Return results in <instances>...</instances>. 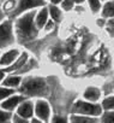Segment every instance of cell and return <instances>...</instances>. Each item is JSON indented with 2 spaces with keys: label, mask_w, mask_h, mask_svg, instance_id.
I'll use <instances>...</instances> for the list:
<instances>
[{
  "label": "cell",
  "mask_w": 114,
  "mask_h": 123,
  "mask_svg": "<svg viewBox=\"0 0 114 123\" xmlns=\"http://www.w3.org/2000/svg\"><path fill=\"white\" fill-rule=\"evenodd\" d=\"M35 112H36V116L38 118H41L42 121H47V118L49 117V113H50V110H49V105L44 101V100H38L35 105Z\"/></svg>",
  "instance_id": "6"
},
{
  "label": "cell",
  "mask_w": 114,
  "mask_h": 123,
  "mask_svg": "<svg viewBox=\"0 0 114 123\" xmlns=\"http://www.w3.org/2000/svg\"><path fill=\"white\" fill-rule=\"evenodd\" d=\"M23 100V98L22 97H19V95H17V97H12V98H10V99H7L6 101H4L3 104H1V107L3 109H5L6 111L9 110H13L21 101Z\"/></svg>",
  "instance_id": "11"
},
{
  "label": "cell",
  "mask_w": 114,
  "mask_h": 123,
  "mask_svg": "<svg viewBox=\"0 0 114 123\" xmlns=\"http://www.w3.org/2000/svg\"><path fill=\"white\" fill-rule=\"evenodd\" d=\"M104 122H114V112H108L103 116Z\"/></svg>",
  "instance_id": "22"
},
{
  "label": "cell",
  "mask_w": 114,
  "mask_h": 123,
  "mask_svg": "<svg viewBox=\"0 0 114 123\" xmlns=\"http://www.w3.org/2000/svg\"><path fill=\"white\" fill-rule=\"evenodd\" d=\"M21 83V77L18 76H10L4 81V85L7 87H17Z\"/></svg>",
  "instance_id": "13"
},
{
  "label": "cell",
  "mask_w": 114,
  "mask_h": 123,
  "mask_svg": "<svg viewBox=\"0 0 114 123\" xmlns=\"http://www.w3.org/2000/svg\"><path fill=\"white\" fill-rule=\"evenodd\" d=\"M72 6H73V0H64V3H63V7H64V10L69 11V10L72 9Z\"/></svg>",
  "instance_id": "20"
},
{
  "label": "cell",
  "mask_w": 114,
  "mask_h": 123,
  "mask_svg": "<svg viewBox=\"0 0 114 123\" xmlns=\"http://www.w3.org/2000/svg\"><path fill=\"white\" fill-rule=\"evenodd\" d=\"M47 21H48V10L44 7V9H42V10L38 12V15L36 16L35 24H36L37 28H43V27L46 25Z\"/></svg>",
  "instance_id": "10"
},
{
  "label": "cell",
  "mask_w": 114,
  "mask_h": 123,
  "mask_svg": "<svg viewBox=\"0 0 114 123\" xmlns=\"http://www.w3.org/2000/svg\"><path fill=\"white\" fill-rule=\"evenodd\" d=\"M84 97L89 100H97L98 97H100V91L97 88H94V87H89L85 93H84Z\"/></svg>",
  "instance_id": "12"
},
{
  "label": "cell",
  "mask_w": 114,
  "mask_h": 123,
  "mask_svg": "<svg viewBox=\"0 0 114 123\" xmlns=\"http://www.w3.org/2000/svg\"><path fill=\"white\" fill-rule=\"evenodd\" d=\"M46 82L43 79L34 77L24 82L21 91L27 95H42L46 93Z\"/></svg>",
  "instance_id": "2"
},
{
  "label": "cell",
  "mask_w": 114,
  "mask_h": 123,
  "mask_svg": "<svg viewBox=\"0 0 114 123\" xmlns=\"http://www.w3.org/2000/svg\"><path fill=\"white\" fill-rule=\"evenodd\" d=\"M73 111L84 113V115H91V116H97L101 113V107L98 105L84 103V101H77L73 105Z\"/></svg>",
  "instance_id": "4"
},
{
  "label": "cell",
  "mask_w": 114,
  "mask_h": 123,
  "mask_svg": "<svg viewBox=\"0 0 114 123\" xmlns=\"http://www.w3.org/2000/svg\"><path fill=\"white\" fill-rule=\"evenodd\" d=\"M13 42L12 24L10 21H6L0 24V48H4Z\"/></svg>",
  "instance_id": "3"
},
{
  "label": "cell",
  "mask_w": 114,
  "mask_h": 123,
  "mask_svg": "<svg viewBox=\"0 0 114 123\" xmlns=\"http://www.w3.org/2000/svg\"><path fill=\"white\" fill-rule=\"evenodd\" d=\"M13 93V89H9V88H4V87H0V100L7 98L9 95H11Z\"/></svg>",
  "instance_id": "16"
},
{
  "label": "cell",
  "mask_w": 114,
  "mask_h": 123,
  "mask_svg": "<svg viewBox=\"0 0 114 123\" xmlns=\"http://www.w3.org/2000/svg\"><path fill=\"white\" fill-rule=\"evenodd\" d=\"M4 76H5V71L4 70H0V80H3Z\"/></svg>",
  "instance_id": "26"
},
{
  "label": "cell",
  "mask_w": 114,
  "mask_h": 123,
  "mask_svg": "<svg viewBox=\"0 0 114 123\" xmlns=\"http://www.w3.org/2000/svg\"><path fill=\"white\" fill-rule=\"evenodd\" d=\"M63 0H52V3L53 4H58V3H61Z\"/></svg>",
  "instance_id": "27"
},
{
  "label": "cell",
  "mask_w": 114,
  "mask_h": 123,
  "mask_svg": "<svg viewBox=\"0 0 114 123\" xmlns=\"http://www.w3.org/2000/svg\"><path fill=\"white\" fill-rule=\"evenodd\" d=\"M44 4V0H19L18 3V6L13 10V13L12 16H17L27 10H30V9H34V7H37V6H42Z\"/></svg>",
  "instance_id": "5"
},
{
  "label": "cell",
  "mask_w": 114,
  "mask_h": 123,
  "mask_svg": "<svg viewBox=\"0 0 114 123\" xmlns=\"http://www.w3.org/2000/svg\"><path fill=\"white\" fill-rule=\"evenodd\" d=\"M15 7H16V1L15 0H7V1L4 4V11H6V12L13 10Z\"/></svg>",
  "instance_id": "17"
},
{
  "label": "cell",
  "mask_w": 114,
  "mask_h": 123,
  "mask_svg": "<svg viewBox=\"0 0 114 123\" xmlns=\"http://www.w3.org/2000/svg\"><path fill=\"white\" fill-rule=\"evenodd\" d=\"M103 107L104 109H114V98L106 99L103 101Z\"/></svg>",
  "instance_id": "19"
},
{
  "label": "cell",
  "mask_w": 114,
  "mask_h": 123,
  "mask_svg": "<svg viewBox=\"0 0 114 123\" xmlns=\"http://www.w3.org/2000/svg\"><path fill=\"white\" fill-rule=\"evenodd\" d=\"M75 3H83V0H73Z\"/></svg>",
  "instance_id": "28"
},
{
  "label": "cell",
  "mask_w": 114,
  "mask_h": 123,
  "mask_svg": "<svg viewBox=\"0 0 114 123\" xmlns=\"http://www.w3.org/2000/svg\"><path fill=\"white\" fill-rule=\"evenodd\" d=\"M49 11H50V16H52V18H53L55 22L60 21V18H61V13H60V10H59L58 7H55V6H50Z\"/></svg>",
  "instance_id": "15"
},
{
  "label": "cell",
  "mask_w": 114,
  "mask_h": 123,
  "mask_svg": "<svg viewBox=\"0 0 114 123\" xmlns=\"http://www.w3.org/2000/svg\"><path fill=\"white\" fill-rule=\"evenodd\" d=\"M34 17H35V13L34 12H28L27 15L22 16L17 21V23H16L17 36H18V39L22 42L29 41V40L34 39L36 36V34H37Z\"/></svg>",
  "instance_id": "1"
},
{
  "label": "cell",
  "mask_w": 114,
  "mask_h": 123,
  "mask_svg": "<svg viewBox=\"0 0 114 123\" xmlns=\"http://www.w3.org/2000/svg\"><path fill=\"white\" fill-rule=\"evenodd\" d=\"M10 113L7 111H3V110H0V123H3V122H7L10 119Z\"/></svg>",
  "instance_id": "18"
},
{
  "label": "cell",
  "mask_w": 114,
  "mask_h": 123,
  "mask_svg": "<svg viewBox=\"0 0 114 123\" xmlns=\"http://www.w3.org/2000/svg\"><path fill=\"white\" fill-rule=\"evenodd\" d=\"M34 113V106L31 101H24L18 107V115L23 118H29Z\"/></svg>",
  "instance_id": "7"
},
{
  "label": "cell",
  "mask_w": 114,
  "mask_h": 123,
  "mask_svg": "<svg viewBox=\"0 0 114 123\" xmlns=\"http://www.w3.org/2000/svg\"><path fill=\"white\" fill-rule=\"evenodd\" d=\"M22 118H23V117H21V116L18 115V116L15 117L13 121H15V122H22V123H25V122H27V118H24V119H22Z\"/></svg>",
  "instance_id": "25"
},
{
  "label": "cell",
  "mask_w": 114,
  "mask_h": 123,
  "mask_svg": "<svg viewBox=\"0 0 114 123\" xmlns=\"http://www.w3.org/2000/svg\"><path fill=\"white\" fill-rule=\"evenodd\" d=\"M103 16L113 17L114 16V3H107L103 7Z\"/></svg>",
  "instance_id": "14"
},
{
  "label": "cell",
  "mask_w": 114,
  "mask_h": 123,
  "mask_svg": "<svg viewBox=\"0 0 114 123\" xmlns=\"http://www.w3.org/2000/svg\"><path fill=\"white\" fill-rule=\"evenodd\" d=\"M27 59H28V55H27V53H23L18 59H17V62H13V63L11 64V65H9V68L6 69V71H9V73H12V71H16V70H19V69H22V67L25 64V62H27Z\"/></svg>",
  "instance_id": "9"
},
{
  "label": "cell",
  "mask_w": 114,
  "mask_h": 123,
  "mask_svg": "<svg viewBox=\"0 0 114 123\" xmlns=\"http://www.w3.org/2000/svg\"><path fill=\"white\" fill-rule=\"evenodd\" d=\"M53 122H61V123H65V122H66V119H65V118H63V117L56 116V117H54Z\"/></svg>",
  "instance_id": "24"
},
{
  "label": "cell",
  "mask_w": 114,
  "mask_h": 123,
  "mask_svg": "<svg viewBox=\"0 0 114 123\" xmlns=\"http://www.w3.org/2000/svg\"><path fill=\"white\" fill-rule=\"evenodd\" d=\"M89 4H90V7L92 11H97L100 9V3L98 0H89Z\"/></svg>",
  "instance_id": "21"
},
{
  "label": "cell",
  "mask_w": 114,
  "mask_h": 123,
  "mask_svg": "<svg viewBox=\"0 0 114 123\" xmlns=\"http://www.w3.org/2000/svg\"><path fill=\"white\" fill-rule=\"evenodd\" d=\"M72 122H92V119H89V118H85V117L73 116V117H72Z\"/></svg>",
  "instance_id": "23"
},
{
  "label": "cell",
  "mask_w": 114,
  "mask_h": 123,
  "mask_svg": "<svg viewBox=\"0 0 114 123\" xmlns=\"http://www.w3.org/2000/svg\"><path fill=\"white\" fill-rule=\"evenodd\" d=\"M17 57H18V51L17 49L7 51L1 58H0V65H11L16 60Z\"/></svg>",
  "instance_id": "8"
}]
</instances>
